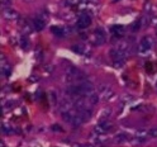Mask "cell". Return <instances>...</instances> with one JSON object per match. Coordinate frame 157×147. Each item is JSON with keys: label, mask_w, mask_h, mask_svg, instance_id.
<instances>
[{"label": "cell", "mask_w": 157, "mask_h": 147, "mask_svg": "<svg viewBox=\"0 0 157 147\" xmlns=\"http://www.w3.org/2000/svg\"><path fill=\"white\" fill-rule=\"evenodd\" d=\"M153 46V41L150 36H144L142 40H141V43H140V52L141 53H147Z\"/></svg>", "instance_id": "cell-1"}, {"label": "cell", "mask_w": 157, "mask_h": 147, "mask_svg": "<svg viewBox=\"0 0 157 147\" xmlns=\"http://www.w3.org/2000/svg\"><path fill=\"white\" fill-rule=\"evenodd\" d=\"M112 130V123H109V121H104V122H99V124H98L95 128H94V133L96 134H104L106 132H109Z\"/></svg>", "instance_id": "cell-2"}, {"label": "cell", "mask_w": 157, "mask_h": 147, "mask_svg": "<svg viewBox=\"0 0 157 147\" xmlns=\"http://www.w3.org/2000/svg\"><path fill=\"white\" fill-rule=\"evenodd\" d=\"M91 41L95 46H101L105 43V33L103 32V29H96V31L93 33Z\"/></svg>", "instance_id": "cell-3"}, {"label": "cell", "mask_w": 157, "mask_h": 147, "mask_svg": "<svg viewBox=\"0 0 157 147\" xmlns=\"http://www.w3.org/2000/svg\"><path fill=\"white\" fill-rule=\"evenodd\" d=\"M90 24H91V17L89 14H81L80 17H78L77 22H76L77 28H80V29H85Z\"/></svg>", "instance_id": "cell-4"}, {"label": "cell", "mask_w": 157, "mask_h": 147, "mask_svg": "<svg viewBox=\"0 0 157 147\" xmlns=\"http://www.w3.org/2000/svg\"><path fill=\"white\" fill-rule=\"evenodd\" d=\"M99 95H100L101 100H109L114 96V91L109 86H101L100 90H99Z\"/></svg>", "instance_id": "cell-5"}, {"label": "cell", "mask_w": 157, "mask_h": 147, "mask_svg": "<svg viewBox=\"0 0 157 147\" xmlns=\"http://www.w3.org/2000/svg\"><path fill=\"white\" fill-rule=\"evenodd\" d=\"M3 17H4V19H8V21H13V19L18 18V13L14 10V9H12L9 6V8L3 9Z\"/></svg>", "instance_id": "cell-6"}, {"label": "cell", "mask_w": 157, "mask_h": 147, "mask_svg": "<svg viewBox=\"0 0 157 147\" xmlns=\"http://www.w3.org/2000/svg\"><path fill=\"white\" fill-rule=\"evenodd\" d=\"M86 98H87V100H89L90 105H95V104L99 103V100H100V95H99V94H96L95 91L91 93L90 95H87Z\"/></svg>", "instance_id": "cell-7"}, {"label": "cell", "mask_w": 157, "mask_h": 147, "mask_svg": "<svg viewBox=\"0 0 157 147\" xmlns=\"http://www.w3.org/2000/svg\"><path fill=\"white\" fill-rule=\"evenodd\" d=\"M33 25H34V29H37V31H42L46 25V23L42 18H36L33 21Z\"/></svg>", "instance_id": "cell-8"}, {"label": "cell", "mask_w": 157, "mask_h": 147, "mask_svg": "<svg viewBox=\"0 0 157 147\" xmlns=\"http://www.w3.org/2000/svg\"><path fill=\"white\" fill-rule=\"evenodd\" d=\"M112 33L117 37H121L124 33V27L123 25H113L112 27Z\"/></svg>", "instance_id": "cell-9"}, {"label": "cell", "mask_w": 157, "mask_h": 147, "mask_svg": "<svg viewBox=\"0 0 157 147\" xmlns=\"http://www.w3.org/2000/svg\"><path fill=\"white\" fill-rule=\"evenodd\" d=\"M112 114V110L110 109H105L101 112L100 114V118H99V122H104V121H108V117H110Z\"/></svg>", "instance_id": "cell-10"}, {"label": "cell", "mask_w": 157, "mask_h": 147, "mask_svg": "<svg viewBox=\"0 0 157 147\" xmlns=\"http://www.w3.org/2000/svg\"><path fill=\"white\" fill-rule=\"evenodd\" d=\"M52 33L55 34V36H57V37H63L65 36V31L62 28H57V27H53L52 28Z\"/></svg>", "instance_id": "cell-11"}, {"label": "cell", "mask_w": 157, "mask_h": 147, "mask_svg": "<svg viewBox=\"0 0 157 147\" xmlns=\"http://www.w3.org/2000/svg\"><path fill=\"white\" fill-rule=\"evenodd\" d=\"M115 142H124L127 138H125V134H123V133H119V134H117L115 136Z\"/></svg>", "instance_id": "cell-12"}, {"label": "cell", "mask_w": 157, "mask_h": 147, "mask_svg": "<svg viewBox=\"0 0 157 147\" xmlns=\"http://www.w3.org/2000/svg\"><path fill=\"white\" fill-rule=\"evenodd\" d=\"M2 130H3V133L8 134V133H12V128H10V126H6V124H3L2 127Z\"/></svg>", "instance_id": "cell-13"}, {"label": "cell", "mask_w": 157, "mask_h": 147, "mask_svg": "<svg viewBox=\"0 0 157 147\" xmlns=\"http://www.w3.org/2000/svg\"><path fill=\"white\" fill-rule=\"evenodd\" d=\"M141 24H142L141 21L134 22V23H133V27H132V31H134V32H136V31H138V29L141 28Z\"/></svg>", "instance_id": "cell-14"}, {"label": "cell", "mask_w": 157, "mask_h": 147, "mask_svg": "<svg viewBox=\"0 0 157 147\" xmlns=\"http://www.w3.org/2000/svg\"><path fill=\"white\" fill-rule=\"evenodd\" d=\"M148 136L153 137V138H157V128H152L148 131Z\"/></svg>", "instance_id": "cell-15"}, {"label": "cell", "mask_w": 157, "mask_h": 147, "mask_svg": "<svg viewBox=\"0 0 157 147\" xmlns=\"http://www.w3.org/2000/svg\"><path fill=\"white\" fill-rule=\"evenodd\" d=\"M74 51L77 53H84V47L82 46H78V47H74Z\"/></svg>", "instance_id": "cell-16"}, {"label": "cell", "mask_w": 157, "mask_h": 147, "mask_svg": "<svg viewBox=\"0 0 157 147\" xmlns=\"http://www.w3.org/2000/svg\"><path fill=\"white\" fill-rule=\"evenodd\" d=\"M12 4V0H3V8H9Z\"/></svg>", "instance_id": "cell-17"}, {"label": "cell", "mask_w": 157, "mask_h": 147, "mask_svg": "<svg viewBox=\"0 0 157 147\" xmlns=\"http://www.w3.org/2000/svg\"><path fill=\"white\" fill-rule=\"evenodd\" d=\"M146 70H147V72H152V71H153L152 64H148V62H147V64H146Z\"/></svg>", "instance_id": "cell-18"}, {"label": "cell", "mask_w": 157, "mask_h": 147, "mask_svg": "<svg viewBox=\"0 0 157 147\" xmlns=\"http://www.w3.org/2000/svg\"><path fill=\"white\" fill-rule=\"evenodd\" d=\"M21 44H22V47H23V48H27V46H28V42H27V40H25L24 37L21 40Z\"/></svg>", "instance_id": "cell-19"}, {"label": "cell", "mask_w": 157, "mask_h": 147, "mask_svg": "<svg viewBox=\"0 0 157 147\" xmlns=\"http://www.w3.org/2000/svg\"><path fill=\"white\" fill-rule=\"evenodd\" d=\"M52 130H53V131H60V132H62V128H60V126H57V124L52 126Z\"/></svg>", "instance_id": "cell-20"}, {"label": "cell", "mask_w": 157, "mask_h": 147, "mask_svg": "<svg viewBox=\"0 0 157 147\" xmlns=\"http://www.w3.org/2000/svg\"><path fill=\"white\" fill-rule=\"evenodd\" d=\"M112 2H113V3H117V2H119V0H112Z\"/></svg>", "instance_id": "cell-21"}]
</instances>
